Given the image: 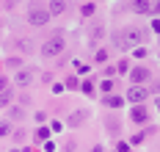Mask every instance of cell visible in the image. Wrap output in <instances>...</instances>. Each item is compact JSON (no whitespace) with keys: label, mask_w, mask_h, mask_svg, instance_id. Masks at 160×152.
<instances>
[{"label":"cell","mask_w":160,"mask_h":152,"mask_svg":"<svg viewBox=\"0 0 160 152\" xmlns=\"http://www.w3.org/2000/svg\"><path fill=\"white\" fill-rule=\"evenodd\" d=\"M130 119H132V122H138V124H144V122H146V108L135 105V108L130 111Z\"/></svg>","instance_id":"52a82bcc"},{"label":"cell","mask_w":160,"mask_h":152,"mask_svg":"<svg viewBox=\"0 0 160 152\" xmlns=\"http://www.w3.org/2000/svg\"><path fill=\"white\" fill-rule=\"evenodd\" d=\"M11 97H14V89L8 86V80H6V78H0V108L11 105Z\"/></svg>","instance_id":"277c9868"},{"label":"cell","mask_w":160,"mask_h":152,"mask_svg":"<svg viewBox=\"0 0 160 152\" xmlns=\"http://www.w3.org/2000/svg\"><path fill=\"white\" fill-rule=\"evenodd\" d=\"M144 100H146L144 89H141V86H130V91H127V102H130V105H141Z\"/></svg>","instance_id":"5b68a950"},{"label":"cell","mask_w":160,"mask_h":152,"mask_svg":"<svg viewBox=\"0 0 160 152\" xmlns=\"http://www.w3.org/2000/svg\"><path fill=\"white\" fill-rule=\"evenodd\" d=\"M141 39H144V33L138 28H124L113 36V44L122 47V50H132V47H141Z\"/></svg>","instance_id":"6da1fadb"},{"label":"cell","mask_w":160,"mask_h":152,"mask_svg":"<svg viewBox=\"0 0 160 152\" xmlns=\"http://www.w3.org/2000/svg\"><path fill=\"white\" fill-rule=\"evenodd\" d=\"M146 78H149V69H144V67L130 69V80H132V83H144Z\"/></svg>","instance_id":"8992f818"},{"label":"cell","mask_w":160,"mask_h":152,"mask_svg":"<svg viewBox=\"0 0 160 152\" xmlns=\"http://www.w3.org/2000/svg\"><path fill=\"white\" fill-rule=\"evenodd\" d=\"M64 11H66L64 0H50V17H52V14H64Z\"/></svg>","instance_id":"30bf717a"},{"label":"cell","mask_w":160,"mask_h":152,"mask_svg":"<svg viewBox=\"0 0 160 152\" xmlns=\"http://www.w3.org/2000/svg\"><path fill=\"white\" fill-rule=\"evenodd\" d=\"M8 133V124H6V122H0V135H6Z\"/></svg>","instance_id":"ffe728a7"},{"label":"cell","mask_w":160,"mask_h":152,"mask_svg":"<svg viewBox=\"0 0 160 152\" xmlns=\"http://www.w3.org/2000/svg\"><path fill=\"white\" fill-rule=\"evenodd\" d=\"M132 55H138V58H144V55H146V47H135V50H132Z\"/></svg>","instance_id":"e0dca14e"},{"label":"cell","mask_w":160,"mask_h":152,"mask_svg":"<svg viewBox=\"0 0 160 152\" xmlns=\"http://www.w3.org/2000/svg\"><path fill=\"white\" fill-rule=\"evenodd\" d=\"M152 11H158V14H160V0H158V3H155V8H152Z\"/></svg>","instance_id":"44dd1931"},{"label":"cell","mask_w":160,"mask_h":152,"mask_svg":"<svg viewBox=\"0 0 160 152\" xmlns=\"http://www.w3.org/2000/svg\"><path fill=\"white\" fill-rule=\"evenodd\" d=\"M86 119H88V114H86V111H75V114L69 116V127H80Z\"/></svg>","instance_id":"ba28073f"},{"label":"cell","mask_w":160,"mask_h":152,"mask_svg":"<svg viewBox=\"0 0 160 152\" xmlns=\"http://www.w3.org/2000/svg\"><path fill=\"white\" fill-rule=\"evenodd\" d=\"M80 11H83V17H88V14H94V6H91V3H86Z\"/></svg>","instance_id":"9a60e30c"},{"label":"cell","mask_w":160,"mask_h":152,"mask_svg":"<svg viewBox=\"0 0 160 152\" xmlns=\"http://www.w3.org/2000/svg\"><path fill=\"white\" fill-rule=\"evenodd\" d=\"M17 83H19V86H28V83H31V75H28V72H17Z\"/></svg>","instance_id":"4fadbf2b"},{"label":"cell","mask_w":160,"mask_h":152,"mask_svg":"<svg viewBox=\"0 0 160 152\" xmlns=\"http://www.w3.org/2000/svg\"><path fill=\"white\" fill-rule=\"evenodd\" d=\"M80 89H83V91H86V94H91V91H94V86H91V80H86V83L80 86Z\"/></svg>","instance_id":"2e32d148"},{"label":"cell","mask_w":160,"mask_h":152,"mask_svg":"<svg viewBox=\"0 0 160 152\" xmlns=\"http://www.w3.org/2000/svg\"><path fill=\"white\" fill-rule=\"evenodd\" d=\"M119 72H130V64H127V61H119Z\"/></svg>","instance_id":"ac0fdd59"},{"label":"cell","mask_w":160,"mask_h":152,"mask_svg":"<svg viewBox=\"0 0 160 152\" xmlns=\"http://www.w3.org/2000/svg\"><path fill=\"white\" fill-rule=\"evenodd\" d=\"M132 11H135V14H149V11H152V3H149V0H135V3H132Z\"/></svg>","instance_id":"9c48e42d"},{"label":"cell","mask_w":160,"mask_h":152,"mask_svg":"<svg viewBox=\"0 0 160 152\" xmlns=\"http://www.w3.org/2000/svg\"><path fill=\"white\" fill-rule=\"evenodd\" d=\"M66 89H78V78H75V75L66 78Z\"/></svg>","instance_id":"5bb4252c"},{"label":"cell","mask_w":160,"mask_h":152,"mask_svg":"<svg viewBox=\"0 0 160 152\" xmlns=\"http://www.w3.org/2000/svg\"><path fill=\"white\" fill-rule=\"evenodd\" d=\"M28 22H31V25H47L50 22V11H44V8H31V11H28Z\"/></svg>","instance_id":"3957f363"},{"label":"cell","mask_w":160,"mask_h":152,"mask_svg":"<svg viewBox=\"0 0 160 152\" xmlns=\"http://www.w3.org/2000/svg\"><path fill=\"white\" fill-rule=\"evenodd\" d=\"M102 91H113V83H111V80H102Z\"/></svg>","instance_id":"d6986e66"},{"label":"cell","mask_w":160,"mask_h":152,"mask_svg":"<svg viewBox=\"0 0 160 152\" xmlns=\"http://www.w3.org/2000/svg\"><path fill=\"white\" fill-rule=\"evenodd\" d=\"M42 53H44V55H58V53H64V36L61 33L50 36L47 42L42 44Z\"/></svg>","instance_id":"7a4b0ae2"},{"label":"cell","mask_w":160,"mask_h":152,"mask_svg":"<svg viewBox=\"0 0 160 152\" xmlns=\"http://www.w3.org/2000/svg\"><path fill=\"white\" fill-rule=\"evenodd\" d=\"M47 138H50V130H47V127H39V133H36V141L47 144Z\"/></svg>","instance_id":"8fae6325"},{"label":"cell","mask_w":160,"mask_h":152,"mask_svg":"<svg viewBox=\"0 0 160 152\" xmlns=\"http://www.w3.org/2000/svg\"><path fill=\"white\" fill-rule=\"evenodd\" d=\"M102 102H105L108 108H119V105H122V102H124V100H119V97H105V100H102Z\"/></svg>","instance_id":"7c38bea8"}]
</instances>
